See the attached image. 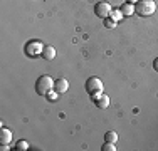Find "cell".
Returning a JSON list of instances; mask_svg holds the SVG:
<instances>
[{"instance_id": "cell-1", "label": "cell", "mask_w": 158, "mask_h": 151, "mask_svg": "<svg viewBox=\"0 0 158 151\" xmlns=\"http://www.w3.org/2000/svg\"><path fill=\"white\" fill-rule=\"evenodd\" d=\"M156 10L155 0H138L135 5V14H138L140 17H150Z\"/></svg>"}, {"instance_id": "cell-2", "label": "cell", "mask_w": 158, "mask_h": 151, "mask_svg": "<svg viewBox=\"0 0 158 151\" xmlns=\"http://www.w3.org/2000/svg\"><path fill=\"white\" fill-rule=\"evenodd\" d=\"M86 92L89 94V96L93 97V101L96 99L99 94H103L104 91V86H103V81H101L99 77H89L88 81H86Z\"/></svg>"}, {"instance_id": "cell-3", "label": "cell", "mask_w": 158, "mask_h": 151, "mask_svg": "<svg viewBox=\"0 0 158 151\" xmlns=\"http://www.w3.org/2000/svg\"><path fill=\"white\" fill-rule=\"evenodd\" d=\"M54 81H56V79H52L51 76H40V77L37 79V82H35V91H37V94H40V96H46L49 91L54 89Z\"/></svg>"}, {"instance_id": "cell-4", "label": "cell", "mask_w": 158, "mask_h": 151, "mask_svg": "<svg viewBox=\"0 0 158 151\" xmlns=\"http://www.w3.org/2000/svg\"><path fill=\"white\" fill-rule=\"evenodd\" d=\"M42 49H44V45L40 40H29L27 44H25V47H24V51H25V54L29 55V57H37V55H40L42 54Z\"/></svg>"}, {"instance_id": "cell-5", "label": "cell", "mask_w": 158, "mask_h": 151, "mask_svg": "<svg viewBox=\"0 0 158 151\" xmlns=\"http://www.w3.org/2000/svg\"><path fill=\"white\" fill-rule=\"evenodd\" d=\"M94 14H96L99 18L110 17V14H111V5H110L108 2H98L96 5H94Z\"/></svg>"}, {"instance_id": "cell-6", "label": "cell", "mask_w": 158, "mask_h": 151, "mask_svg": "<svg viewBox=\"0 0 158 151\" xmlns=\"http://www.w3.org/2000/svg\"><path fill=\"white\" fill-rule=\"evenodd\" d=\"M54 89L57 91L59 94H64L67 89H69V82H67L64 77H61V79H56V81H54Z\"/></svg>"}, {"instance_id": "cell-7", "label": "cell", "mask_w": 158, "mask_h": 151, "mask_svg": "<svg viewBox=\"0 0 158 151\" xmlns=\"http://www.w3.org/2000/svg\"><path fill=\"white\" fill-rule=\"evenodd\" d=\"M12 141V131L7 128H0V145H9Z\"/></svg>"}, {"instance_id": "cell-8", "label": "cell", "mask_w": 158, "mask_h": 151, "mask_svg": "<svg viewBox=\"0 0 158 151\" xmlns=\"http://www.w3.org/2000/svg\"><path fill=\"white\" fill-rule=\"evenodd\" d=\"M94 104H96V108H99V109H106L108 106H110V97H108L106 94H99L94 99Z\"/></svg>"}, {"instance_id": "cell-9", "label": "cell", "mask_w": 158, "mask_h": 151, "mask_svg": "<svg viewBox=\"0 0 158 151\" xmlns=\"http://www.w3.org/2000/svg\"><path fill=\"white\" fill-rule=\"evenodd\" d=\"M40 57H42V59H46V60H52V59L56 57V49L52 47V45H44Z\"/></svg>"}, {"instance_id": "cell-10", "label": "cell", "mask_w": 158, "mask_h": 151, "mask_svg": "<svg viewBox=\"0 0 158 151\" xmlns=\"http://www.w3.org/2000/svg\"><path fill=\"white\" fill-rule=\"evenodd\" d=\"M119 10H121V14L125 15V17H128V15H133L135 14V5H133V3L125 2L121 7H119Z\"/></svg>"}, {"instance_id": "cell-11", "label": "cell", "mask_w": 158, "mask_h": 151, "mask_svg": "<svg viewBox=\"0 0 158 151\" xmlns=\"http://www.w3.org/2000/svg\"><path fill=\"white\" fill-rule=\"evenodd\" d=\"M104 141L116 143V141H118V133H114V131H108V133L104 134Z\"/></svg>"}, {"instance_id": "cell-12", "label": "cell", "mask_w": 158, "mask_h": 151, "mask_svg": "<svg viewBox=\"0 0 158 151\" xmlns=\"http://www.w3.org/2000/svg\"><path fill=\"white\" fill-rule=\"evenodd\" d=\"M110 17L113 18V20H114V22H119V20H121V18L123 17H125V15H123L121 14V10H111V14H110Z\"/></svg>"}, {"instance_id": "cell-13", "label": "cell", "mask_w": 158, "mask_h": 151, "mask_svg": "<svg viewBox=\"0 0 158 151\" xmlns=\"http://www.w3.org/2000/svg\"><path fill=\"white\" fill-rule=\"evenodd\" d=\"M103 20H104V27L106 29H114L116 27V22L113 20L111 17H106V18H103Z\"/></svg>"}, {"instance_id": "cell-14", "label": "cell", "mask_w": 158, "mask_h": 151, "mask_svg": "<svg viewBox=\"0 0 158 151\" xmlns=\"http://www.w3.org/2000/svg\"><path fill=\"white\" fill-rule=\"evenodd\" d=\"M15 149L19 151H22V149H29V143L27 141H24V139H20V141L15 145Z\"/></svg>"}, {"instance_id": "cell-15", "label": "cell", "mask_w": 158, "mask_h": 151, "mask_svg": "<svg viewBox=\"0 0 158 151\" xmlns=\"http://www.w3.org/2000/svg\"><path fill=\"white\" fill-rule=\"evenodd\" d=\"M57 96H59V92H57V91H49V92L46 94V97H47V99L49 101H56V99H57Z\"/></svg>"}, {"instance_id": "cell-16", "label": "cell", "mask_w": 158, "mask_h": 151, "mask_svg": "<svg viewBox=\"0 0 158 151\" xmlns=\"http://www.w3.org/2000/svg\"><path fill=\"white\" fill-rule=\"evenodd\" d=\"M103 151H116L114 148V143H108V141H104V145H103V148H101Z\"/></svg>"}, {"instance_id": "cell-17", "label": "cell", "mask_w": 158, "mask_h": 151, "mask_svg": "<svg viewBox=\"0 0 158 151\" xmlns=\"http://www.w3.org/2000/svg\"><path fill=\"white\" fill-rule=\"evenodd\" d=\"M153 69H155L156 72H158V57H156L155 60H153Z\"/></svg>"}, {"instance_id": "cell-18", "label": "cell", "mask_w": 158, "mask_h": 151, "mask_svg": "<svg viewBox=\"0 0 158 151\" xmlns=\"http://www.w3.org/2000/svg\"><path fill=\"white\" fill-rule=\"evenodd\" d=\"M126 2H128V3H136L138 0H126Z\"/></svg>"}]
</instances>
